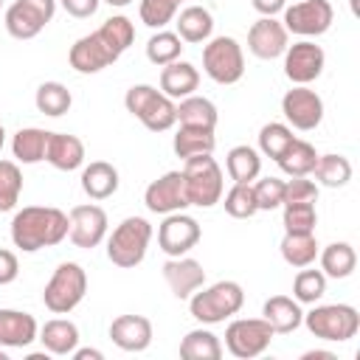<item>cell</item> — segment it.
Instances as JSON below:
<instances>
[{
    "instance_id": "obj_1",
    "label": "cell",
    "mask_w": 360,
    "mask_h": 360,
    "mask_svg": "<svg viewBox=\"0 0 360 360\" xmlns=\"http://www.w3.org/2000/svg\"><path fill=\"white\" fill-rule=\"evenodd\" d=\"M68 228H70V219L65 211L53 205H25L11 219V242L20 250L34 253L39 248L59 245L68 236Z\"/></svg>"
},
{
    "instance_id": "obj_2",
    "label": "cell",
    "mask_w": 360,
    "mask_h": 360,
    "mask_svg": "<svg viewBox=\"0 0 360 360\" xmlns=\"http://www.w3.org/2000/svg\"><path fill=\"white\" fill-rule=\"evenodd\" d=\"M124 104L152 132H163L177 121V104L152 84H132L124 96Z\"/></svg>"
},
{
    "instance_id": "obj_3",
    "label": "cell",
    "mask_w": 360,
    "mask_h": 360,
    "mask_svg": "<svg viewBox=\"0 0 360 360\" xmlns=\"http://www.w3.org/2000/svg\"><path fill=\"white\" fill-rule=\"evenodd\" d=\"M149 239H152V225L143 217H127L112 231V236L107 242V256L121 270L138 267L143 262V256H146Z\"/></svg>"
},
{
    "instance_id": "obj_4",
    "label": "cell",
    "mask_w": 360,
    "mask_h": 360,
    "mask_svg": "<svg viewBox=\"0 0 360 360\" xmlns=\"http://www.w3.org/2000/svg\"><path fill=\"white\" fill-rule=\"evenodd\" d=\"M87 292V273L76 262H62L42 290V304L53 315H65L82 304Z\"/></svg>"
},
{
    "instance_id": "obj_5",
    "label": "cell",
    "mask_w": 360,
    "mask_h": 360,
    "mask_svg": "<svg viewBox=\"0 0 360 360\" xmlns=\"http://www.w3.org/2000/svg\"><path fill=\"white\" fill-rule=\"evenodd\" d=\"M242 304H245V292L236 281H217L211 287H202V292H191L188 309L200 323H219L236 315Z\"/></svg>"
},
{
    "instance_id": "obj_6",
    "label": "cell",
    "mask_w": 360,
    "mask_h": 360,
    "mask_svg": "<svg viewBox=\"0 0 360 360\" xmlns=\"http://www.w3.org/2000/svg\"><path fill=\"white\" fill-rule=\"evenodd\" d=\"M183 183H186L188 205L208 208V205L219 202V197H222V169L211 155L186 158Z\"/></svg>"
},
{
    "instance_id": "obj_7",
    "label": "cell",
    "mask_w": 360,
    "mask_h": 360,
    "mask_svg": "<svg viewBox=\"0 0 360 360\" xmlns=\"http://www.w3.org/2000/svg\"><path fill=\"white\" fill-rule=\"evenodd\" d=\"M304 323H307V329L315 338L343 343V340H349V338L357 335L360 315L349 304H323V307H315L312 312H307L304 315Z\"/></svg>"
},
{
    "instance_id": "obj_8",
    "label": "cell",
    "mask_w": 360,
    "mask_h": 360,
    "mask_svg": "<svg viewBox=\"0 0 360 360\" xmlns=\"http://www.w3.org/2000/svg\"><path fill=\"white\" fill-rule=\"evenodd\" d=\"M202 68L217 84H233L245 73V53L233 37H214L202 48Z\"/></svg>"
},
{
    "instance_id": "obj_9",
    "label": "cell",
    "mask_w": 360,
    "mask_h": 360,
    "mask_svg": "<svg viewBox=\"0 0 360 360\" xmlns=\"http://www.w3.org/2000/svg\"><path fill=\"white\" fill-rule=\"evenodd\" d=\"M273 329L264 318H239L233 323H228L225 329V346L233 357L239 360H250V357H259L270 340H273Z\"/></svg>"
},
{
    "instance_id": "obj_10",
    "label": "cell",
    "mask_w": 360,
    "mask_h": 360,
    "mask_svg": "<svg viewBox=\"0 0 360 360\" xmlns=\"http://www.w3.org/2000/svg\"><path fill=\"white\" fill-rule=\"evenodd\" d=\"M56 0H14L6 11V28L14 39L37 37L53 17Z\"/></svg>"
},
{
    "instance_id": "obj_11",
    "label": "cell",
    "mask_w": 360,
    "mask_h": 360,
    "mask_svg": "<svg viewBox=\"0 0 360 360\" xmlns=\"http://www.w3.org/2000/svg\"><path fill=\"white\" fill-rule=\"evenodd\" d=\"M335 20V8L329 0H301L284 8V28L298 37H318Z\"/></svg>"
},
{
    "instance_id": "obj_12",
    "label": "cell",
    "mask_w": 360,
    "mask_h": 360,
    "mask_svg": "<svg viewBox=\"0 0 360 360\" xmlns=\"http://www.w3.org/2000/svg\"><path fill=\"white\" fill-rule=\"evenodd\" d=\"M323 62H326L323 48L309 39H298L284 51V73L295 84H309L312 79H318L323 70Z\"/></svg>"
},
{
    "instance_id": "obj_13",
    "label": "cell",
    "mask_w": 360,
    "mask_h": 360,
    "mask_svg": "<svg viewBox=\"0 0 360 360\" xmlns=\"http://www.w3.org/2000/svg\"><path fill=\"white\" fill-rule=\"evenodd\" d=\"M281 112L295 129H315L323 118V101L307 84H295L281 98Z\"/></svg>"
},
{
    "instance_id": "obj_14",
    "label": "cell",
    "mask_w": 360,
    "mask_h": 360,
    "mask_svg": "<svg viewBox=\"0 0 360 360\" xmlns=\"http://www.w3.org/2000/svg\"><path fill=\"white\" fill-rule=\"evenodd\" d=\"M143 202L155 214H174L180 208H186L188 197H186L183 172H166L158 180H152L143 191Z\"/></svg>"
},
{
    "instance_id": "obj_15",
    "label": "cell",
    "mask_w": 360,
    "mask_h": 360,
    "mask_svg": "<svg viewBox=\"0 0 360 360\" xmlns=\"http://www.w3.org/2000/svg\"><path fill=\"white\" fill-rule=\"evenodd\" d=\"M68 219H70L68 233H70V242L76 248H96L107 233V211L96 202L73 205Z\"/></svg>"
},
{
    "instance_id": "obj_16",
    "label": "cell",
    "mask_w": 360,
    "mask_h": 360,
    "mask_svg": "<svg viewBox=\"0 0 360 360\" xmlns=\"http://www.w3.org/2000/svg\"><path fill=\"white\" fill-rule=\"evenodd\" d=\"M200 242V225L188 214H169L158 228V245L169 256H186Z\"/></svg>"
},
{
    "instance_id": "obj_17",
    "label": "cell",
    "mask_w": 360,
    "mask_h": 360,
    "mask_svg": "<svg viewBox=\"0 0 360 360\" xmlns=\"http://www.w3.org/2000/svg\"><path fill=\"white\" fill-rule=\"evenodd\" d=\"M68 59H70V68L79 70V73H98L101 68L112 65V62L118 59V53L98 37V31H93V34L79 37V39L70 45Z\"/></svg>"
},
{
    "instance_id": "obj_18",
    "label": "cell",
    "mask_w": 360,
    "mask_h": 360,
    "mask_svg": "<svg viewBox=\"0 0 360 360\" xmlns=\"http://www.w3.org/2000/svg\"><path fill=\"white\" fill-rule=\"evenodd\" d=\"M287 34L290 31L284 28V22L273 17H262L248 31V48L259 59H276L287 51Z\"/></svg>"
},
{
    "instance_id": "obj_19",
    "label": "cell",
    "mask_w": 360,
    "mask_h": 360,
    "mask_svg": "<svg viewBox=\"0 0 360 360\" xmlns=\"http://www.w3.org/2000/svg\"><path fill=\"white\" fill-rule=\"evenodd\" d=\"M163 278L169 284V290L177 298H191V292H197L205 284V270L197 259L188 256H172L163 264Z\"/></svg>"
},
{
    "instance_id": "obj_20",
    "label": "cell",
    "mask_w": 360,
    "mask_h": 360,
    "mask_svg": "<svg viewBox=\"0 0 360 360\" xmlns=\"http://www.w3.org/2000/svg\"><path fill=\"white\" fill-rule=\"evenodd\" d=\"M110 340L124 352H143L152 343V321L143 315H118L110 323Z\"/></svg>"
},
{
    "instance_id": "obj_21",
    "label": "cell",
    "mask_w": 360,
    "mask_h": 360,
    "mask_svg": "<svg viewBox=\"0 0 360 360\" xmlns=\"http://www.w3.org/2000/svg\"><path fill=\"white\" fill-rule=\"evenodd\" d=\"M45 160L59 172H73L84 163V143L70 132H48Z\"/></svg>"
},
{
    "instance_id": "obj_22",
    "label": "cell",
    "mask_w": 360,
    "mask_h": 360,
    "mask_svg": "<svg viewBox=\"0 0 360 360\" xmlns=\"http://www.w3.org/2000/svg\"><path fill=\"white\" fill-rule=\"evenodd\" d=\"M37 340V321L20 309H0V346L22 349Z\"/></svg>"
},
{
    "instance_id": "obj_23",
    "label": "cell",
    "mask_w": 360,
    "mask_h": 360,
    "mask_svg": "<svg viewBox=\"0 0 360 360\" xmlns=\"http://www.w3.org/2000/svg\"><path fill=\"white\" fill-rule=\"evenodd\" d=\"M82 188L90 200H107L118 191V169L107 160H90L82 172Z\"/></svg>"
},
{
    "instance_id": "obj_24",
    "label": "cell",
    "mask_w": 360,
    "mask_h": 360,
    "mask_svg": "<svg viewBox=\"0 0 360 360\" xmlns=\"http://www.w3.org/2000/svg\"><path fill=\"white\" fill-rule=\"evenodd\" d=\"M264 321L270 323L273 332L278 335H287V332H295L304 321V312L298 307V301H292L290 295H270L264 301V309H262Z\"/></svg>"
},
{
    "instance_id": "obj_25",
    "label": "cell",
    "mask_w": 360,
    "mask_h": 360,
    "mask_svg": "<svg viewBox=\"0 0 360 360\" xmlns=\"http://www.w3.org/2000/svg\"><path fill=\"white\" fill-rule=\"evenodd\" d=\"M200 84V73L191 62H169L163 65L160 70V90L169 96V98H186L197 90Z\"/></svg>"
},
{
    "instance_id": "obj_26",
    "label": "cell",
    "mask_w": 360,
    "mask_h": 360,
    "mask_svg": "<svg viewBox=\"0 0 360 360\" xmlns=\"http://www.w3.org/2000/svg\"><path fill=\"white\" fill-rule=\"evenodd\" d=\"M39 340H42V346H45L48 354L65 357V354H73V349L79 346V329L68 318H53V321H48L42 326Z\"/></svg>"
},
{
    "instance_id": "obj_27",
    "label": "cell",
    "mask_w": 360,
    "mask_h": 360,
    "mask_svg": "<svg viewBox=\"0 0 360 360\" xmlns=\"http://www.w3.org/2000/svg\"><path fill=\"white\" fill-rule=\"evenodd\" d=\"M214 129L211 127H188V124H180L172 146H174V155L177 158H194V155H211L214 152Z\"/></svg>"
},
{
    "instance_id": "obj_28",
    "label": "cell",
    "mask_w": 360,
    "mask_h": 360,
    "mask_svg": "<svg viewBox=\"0 0 360 360\" xmlns=\"http://www.w3.org/2000/svg\"><path fill=\"white\" fill-rule=\"evenodd\" d=\"M214 31V17L202 6H186L177 14V37L183 42H202Z\"/></svg>"
},
{
    "instance_id": "obj_29",
    "label": "cell",
    "mask_w": 360,
    "mask_h": 360,
    "mask_svg": "<svg viewBox=\"0 0 360 360\" xmlns=\"http://www.w3.org/2000/svg\"><path fill=\"white\" fill-rule=\"evenodd\" d=\"M276 163L290 174V177H298V174H309L318 163V152L309 141H301V138H292L287 143V149L276 158Z\"/></svg>"
},
{
    "instance_id": "obj_30",
    "label": "cell",
    "mask_w": 360,
    "mask_h": 360,
    "mask_svg": "<svg viewBox=\"0 0 360 360\" xmlns=\"http://www.w3.org/2000/svg\"><path fill=\"white\" fill-rule=\"evenodd\" d=\"M225 169H228V174H231L233 183H250V180L259 177L262 158H259V152H256L253 146L239 143V146H233V149L228 152V158H225Z\"/></svg>"
},
{
    "instance_id": "obj_31",
    "label": "cell",
    "mask_w": 360,
    "mask_h": 360,
    "mask_svg": "<svg viewBox=\"0 0 360 360\" xmlns=\"http://www.w3.org/2000/svg\"><path fill=\"white\" fill-rule=\"evenodd\" d=\"M180 357L183 360H219L222 357V346H219V340H217L214 332H208V329H191L180 340Z\"/></svg>"
},
{
    "instance_id": "obj_32",
    "label": "cell",
    "mask_w": 360,
    "mask_h": 360,
    "mask_svg": "<svg viewBox=\"0 0 360 360\" xmlns=\"http://www.w3.org/2000/svg\"><path fill=\"white\" fill-rule=\"evenodd\" d=\"M45 146H48V132L39 127H25L14 135L11 152L20 163H39L45 160Z\"/></svg>"
},
{
    "instance_id": "obj_33",
    "label": "cell",
    "mask_w": 360,
    "mask_h": 360,
    "mask_svg": "<svg viewBox=\"0 0 360 360\" xmlns=\"http://www.w3.org/2000/svg\"><path fill=\"white\" fill-rule=\"evenodd\" d=\"M357 264V253L349 242H332L323 248L321 253V267H323V276H332V278H346L352 276Z\"/></svg>"
},
{
    "instance_id": "obj_34",
    "label": "cell",
    "mask_w": 360,
    "mask_h": 360,
    "mask_svg": "<svg viewBox=\"0 0 360 360\" xmlns=\"http://www.w3.org/2000/svg\"><path fill=\"white\" fill-rule=\"evenodd\" d=\"M177 121L188 124V127H217V107L214 101L202 98V96H186L177 104Z\"/></svg>"
},
{
    "instance_id": "obj_35",
    "label": "cell",
    "mask_w": 360,
    "mask_h": 360,
    "mask_svg": "<svg viewBox=\"0 0 360 360\" xmlns=\"http://www.w3.org/2000/svg\"><path fill=\"white\" fill-rule=\"evenodd\" d=\"M281 256L292 267H307L318 256V239L315 233H284L281 239Z\"/></svg>"
},
{
    "instance_id": "obj_36",
    "label": "cell",
    "mask_w": 360,
    "mask_h": 360,
    "mask_svg": "<svg viewBox=\"0 0 360 360\" xmlns=\"http://www.w3.org/2000/svg\"><path fill=\"white\" fill-rule=\"evenodd\" d=\"M34 101H37V110L39 112H45V115H62V112L70 110L73 96H70V90L62 82H42L37 87Z\"/></svg>"
},
{
    "instance_id": "obj_37",
    "label": "cell",
    "mask_w": 360,
    "mask_h": 360,
    "mask_svg": "<svg viewBox=\"0 0 360 360\" xmlns=\"http://www.w3.org/2000/svg\"><path fill=\"white\" fill-rule=\"evenodd\" d=\"M312 172L329 188H340L352 180V163L343 155H318V163H315Z\"/></svg>"
},
{
    "instance_id": "obj_38",
    "label": "cell",
    "mask_w": 360,
    "mask_h": 360,
    "mask_svg": "<svg viewBox=\"0 0 360 360\" xmlns=\"http://www.w3.org/2000/svg\"><path fill=\"white\" fill-rule=\"evenodd\" d=\"M98 37H101V39L121 56V53L132 45V39H135V28H132V22H129L124 14H115V17H110V20L101 22Z\"/></svg>"
},
{
    "instance_id": "obj_39",
    "label": "cell",
    "mask_w": 360,
    "mask_h": 360,
    "mask_svg": "<svg viewBox=\"0 0 360 360\" xmlns=\"http://www.w3.org/2000/svg\"><path fill=\"white\" fill-rule=\"evenodd\" d=\"M180 51H183V39H180L174 31H158V34H152L149 42H146V56H149V62H155V65H169V62H174V59L180 56Z\"/></svg>"
},
{
    "instance_id": "obj_40",
    "label": "cell",
    "mask_w": 360,
    "mask_h": 360,
    "mask_svg": "<svg viewBox=\"0 0 360 360\" xmlns=\"http://www.w3.org/2000/svg\"><path fill=\"white\" fill-rule=\"evenodd\" d=\"M22 191V172L14 160H0V214L11 211Z\"/></svg>"
},
{
    "instance_id": "obj_41",
    "label": "cell",
    "mask_w": 360,
    "mask_h": 360,
    "mask_svg": "<svg viewBox=\"0 0 360 360\" xmlns=\"http://www.w3.org/2000/svg\"><path fill=\"white\" fill-rule=\"evenodd\" d=\"M315 202H284V233H315Z\"/></svg>"
},
{
    "instance_id": "obj_42",
    "label": "cell",
    "mask_w": 360,
    "mask_h": 360,
    "mask_svg": "<svg viewBox=\"0 0 360 360\" xmlns=\"http://www.w3.org/2000/svg\"><path fill=\"white\" fill-rule=\"evenodd\" d=\"M222 205H225V211H228L233 219H248V217H253V214L259 211L250 183H233V186L228 188Z\"/></svg>"
},
{
    "instance_id": "obj_43",
    "label": "cell",
    "mask_w": 360,
    "mask_h": 360,
    "mask_svg": "<svg viewBox=\"0 0 360 360\" xmlns=\"http://www.w3.org/2000/svg\"><path fill=\"white\" fill-rule=\"evenodd\" d=\"M326 292V276L323 270H298L292 281V295L298 304H315Z\"/></svg>"
},
{
    "instance_id": "obj_44",
    "label": "cell",
    "mask_w": 360,
    "mask_h": 360,
    "mask_svg": "<svg viewBox=\"0 0 360 360\" xmlns=\"http://www.w3.org/2000/svg\"><path fill=\"white\" fill-rule=\"evenodd\" d=\"M290 141H292V129L287 124H281V121H270V124H264L259 129V149L273 160L287 149Z\"/></svg>"
},
{
    "instance_id": "obj_45",
    "label": "cell",
    "mask_w": 360,
    "mask_h": 360,
    "mask_svg": "<svg viewBox=\"0 0 360 360\" xmlns=\"http://www.w3.org/2000/svg\"><path fill=\"white\" fill-rule=\"evenodd\" d=\"M180 8V0H141V22L149 28H163Z\"/></svg>"
},
{
    "instance_id": "obj_46",
    "label": "cell",
    "mask_w": 360,
    "mask_h": 360,
    "mask_svg": "<svg viewBox=\"0 0 360 360\" xmlns=\"http://www.w3.org/2000/svg\"><path fill=\"white\" fill-rule=\"evenodd\" d=\"M253 197L259 211H273L284 202V180L278 177H262L253 183Z\"/></svg>"
},
{
    "instance_id": "obj_47",
    "label": "cell",
    "mask_w": 360,
    "mask_h": 360,
    "mask_svg": "<svg viewBox=\"0 0 360 360\" xmlns=\"http://www.w3.org/2000/svg\"><path fill=\"white\" fill-rule=\"evenodd\" d=\"M315 200H318V186L307 180V174H298L284 183V202H315Z\"/></svg>"
},
{
    "instance_id": "obj_48",
    "label": "cell",
    "mask_w": 360,
    "mask_h": 360,
    "mask_svg": "<svg viewBox=\"0 0 360 360\" xmlns=\"http://www.w3.org/2000/svg\"><path fill=\"white\" fill-rule=\"evenodd\" d=\"M20 273V262H17V253L14 250H6L0 248V284H11Z\"/></svg>"
},
{
    "instance_id": "obj_49",
    "label": "cell",
    "mask_w": 360,
    "mask_h": 360,
    "mask_svg": "<svg viewBox=\"0 0 360 360\" xmlns=\"http://www.w3.org/2000/svg\"><path fill=\"white\" fill-rule=\"evenodd\" d=\"M62 6H65V11L70 14V17H90V14H96V8H98V0H62Z\"/></svg>"
},
{
    "instance_id": "obj_50",
    "label": "cell",
    "mask_w": 360,
    "mask_h": 360,
    "mask_svg": "<svg viewBox=\"0 0 360 360\" xmlns=\"http://www.w3.org/2000/svg\"><path fill=\"white\" fill-rule=\"evenodd\" d=\"M250 3H253V8H256L259 14H264V17H273L276 11L284 8V0H250Z\"/></svg>"
},
{
    "instance_id": "obj_51",
    "label": "cell",
    "mask_w": 360,
    "mask_h": 360,
    "mask_svg": "<svg viewBox=\"0 0 360 360\" xmlns=\"http://www.w3.org/2000/svg\"><path fill=\"white\" fill-rule=\"evenodd\" d=\"M104 354L98 349H73V360H101Z\"/></svg>"
},
{
    "instance_id": "obj_52",
    "label": "cell",
    "mask_w": 360,
    "mask_h": 360,
    "mask_svg": "<svg viewBox=\"0 0 360 360\" xmlns=\"http://www.w3.org/2000/svg\"><path fill=\"white\" fill-rule=\"evenodd\" d=\"M301 357H304V360H335L332 352H321V349H315V352H304Z\"/></svg>"
},
{
    "instance_id": "obj_53",
    "label": "cell",
    "mask_w": 360,
    "mask_h": 360,
    "mask_svg": "<svg viewBox=\"0 0 360 360\" xmlns=\"http://www.w3.org/2000/svg\"><path fill=\"white\" fill-rule=\"evenodd\" d=\"M104 3H110V6H127V3H132V0H104Z\"/></svg>"
},
{
    "instance_id": "obj_54",
    "label": "cell",
    "mask_w": 360,
    "mask_h": 360,
    "mask_svg": "<svg viewBox=\"0 0 360 360\" xmlns=\"http://www.w3.org/2000/svg\"><path fill=\"white\" fill-rule=\"evenodd\" d=\"M3 138H6V132H3V124H0V149H3Z\"/></svg>"
},
{
    "instance_id": "obj_55",
    "label": "cell",
    "mask_w": 360,
    "mask_h": 360,
    "mask_svg": "<svg viewBox=\"0 0 360 360\" xmlns=\"http://www.w3.org/2000/svg\"><path fill=\"white\" fill-rule=\"evenodd\" d=\"M0 360H6V352H3V349H0Z\"/></svg>"
},
{
    "instance_id": "obj_56",
    "label": "cell",
    "mask_w": 360,
    "mask_h": 360,
    "mask_svg": "<svg viewBox=\"0 0 360 360\" xmlns=\"http://www.w3.org/2000/svg\"><path fill=\"white\" fill-rule=\"evenodd\" d=\"M0 6H3V0H0Z\"/></svg>"
}]
</instances>
